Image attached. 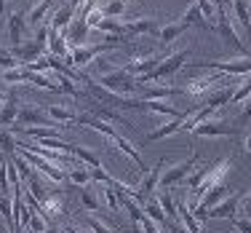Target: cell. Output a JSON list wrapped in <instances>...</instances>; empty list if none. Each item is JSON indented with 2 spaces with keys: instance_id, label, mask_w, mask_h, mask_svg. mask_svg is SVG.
<instances>
[{
  "instance_id": "6da1fadb",
  "label": "cell",
  "mask_w": 251,
  "mask_h": 233,
  "mask_svg": "<svg viewBox=\"0 0 251 233\" xmlns=\"http://www.w3.org/2000/svg\"><path fill=\"white\" fill-rule=\"evenodd\" d=\"M230 169H232V155H222L217 164H211V166H206V169H201V180H198V185L190 190V193H193V199L187 201V209H195V206H198V201H201L211 188H217V185L227 182V175H230Z\"/></svg>"
},
{
  "instance_id": "7a4b0ae2",
  "label": "cell",
  "mask_w": 251,
  "mask_h": 233,
  "mask_svg": "<svg viewBox=\"0 0 251 233\" xmlns=\"http://www.w3.org/2000/svg\"><path fill=\"white\" fill-rule=\"evenodd\" d=\"M230 78H235V75L211 73L206 78H193V81H187L182 86V94H184V97H190V99H195V102H206L208 94H214L217 88H222V86H230V83H232Z\"/></svg>"
},
{
  "instance_id": "3957f363",
  "label": "cell",
  "mask_w": 251,
  "mask_h": 233,
  "mask_svg": "<svg viewBox=\"0 0 251 233\" xmlns=\"http://www.w3.org/2000/svg\"><path fill=\"white\" fill-rule=\"evenodd\" d=\"M126 40H128V35H110L104 43H97V46H73V49H70V59H73L75 67H86V64H91L94 59L99 57V54L121 49Z\"/></svg>"
},
{
  "instance_id": "277c9868",
  "label": "cell",
  "mask_w": 251,
  "mask_h": 233,
  "mask_svg": "<svg viewBox=\"0 0 251 233\" xmlns=\"http://www.w3.org/2000/svg\"><path fill=\"white\" fill-rule=\"evenodd\" d=\"M16 153L22 155V158L27 161L29 166H32L35 172H40V175L46 177V180H51V182H56V185H62L64 180H67V175H64V169L62 166H53L49 164V161L43 158V155H38V153H32L29 147H25V142H16Z\"/></svg>"
},
{
  "instance_id": "5b68a950",
  "label": "cell",
  "mask_w": 251,
  "mask_h": 233,
  "mask_svg": "<svg viewBox=\"0 0 251 233\" xmlns=\"http://www.w3.org/2000/svg\"><path fill=\"white\" fill-rule=\"evenodd\" d=\"M195 67L214 70V73H225V75H251V54L249 57L235 54L232 59H206V62H198Z\"/></svg>"
},
{
  "instance_id": "8992f818",
  "label": "cell",
  "mask_w": 251,
  "mask_h": 233,
  "mask_svg": "<svg viewBox=\"0 0 251 233\" xmlns=\"http://www.w3.org/2000/svg\"><path fill=\"white\" fill-rule=\"evenodd\" d=\"M97 83H99V86H104L107 91H112V94H123V97H128L131 91H136V81H134V75H128L123 67L110 70V73L99 75V78H97Z\"/></svg>"
},
{
  "instance_id": "52a82bcc",
  "label": "cell",
  "mask_w": 251,
  "mask_h": 233,
  "mask_svg": "<svg viewBox=\"0 0 251 233\" xmlns=\"http://www.w3.org/2000/svg\"><path fill=\"white\" fill-rule=\"evenodd\" d=\"M214 27H217V32L222 35V40L227 46H230L235 54H241V57H249V49H246V43H243L241 38H238V32L232 29V22L227 19V11H225V5L219 3L217 5V22H214Z\"/></svg>"
},
{
  "instance_id": "ba28073f",
  "label": "cell",
  "mask_w": 251,
  "mask_h": 233,
  "mask_svg": "<svg viewBox=\"0 0 251 233\" xmlns=\"http://www.w3.org/2000/svg\"><path fill=\"white\" fill-rule=\"evenodd\" d=\"M14 126H51V129H64L62 123H56L49 118V113H43L38 105H19V116H16Z\"/></svg>"
},
{
  "instance_id": "9c48e42d",
  "label": "cell",
  "mask_w": 251,
  "mask_h": 233,
  "mask_svg": "<svg viewBox=\"0 0 251 233\" xmlns=\"http://www.w3.org/2000/svg\"><path fill=\"white\" fill-rule=\"evenodd\" d=\"M198 164H201L198 155H190V158H184V161H182V164L171 166L169 172H163V175H160L158 188H176V185H182V182H184V177H187Z\"/></svg>"
},
{
  "instance_id": "30bf717a",
  "label": "cell",
  "mask_w": 251,
  "mask_h": 233,
  "mask_svg": "<svg viewBox=\"0 0 251 233\" xmlns=\"http://www.w3.org/2000/svg\"><path fill=\"white\" fill-rule=\"evenodd\" d=\"M193 137H235L238 129L230 126L227 121H217V118H206V121H201L198 126L190 131Z\"/></svg>"
},
{
  "instance_id": "8fae6325",
  "label": "cell",
  "mask_w": 251,
  "mask_h": 233,
  "mask_svg": "<svg viewBox=\"0 0 251 233\" xmlns=\"http://www.w3.org/2000/svg\"><path fill=\"white\" fill-rule=\"evenodd\" d=\"M160 54H139V57H131L128 62L123 64V70L128 75H134V78H139V75H147V73H152L155 67H158V62H160Z\"/></svg>"
},
{
  "instance_id": "7c38bea8",
  "label": "cell",
  "mask_w": 251,
  "mask_h": 233,
  "mask_svg": "<svg viewBox=\"0 0 251 233\" xmlns=\"http://www.w3.org/2000/svg\"><path fill=\"white\" fill-rule=\"evenodd\" d=\"M11 54H14L16 59H19L22 64H29L35 62L38 57H43V54H49V43L46 40H29V43H19V46H11Z\"/></svg>"
},
{
  "instance_id": "4fadbf2b",
  "label": "cell",
  "mask_w": 251,
  "mask_h": 233,
  "mask_svg": "<svg viewBox=\"0 0 251 233\" xmlns=\"http://www.w3.org/2000/svg\"><path fill=\"white\" fill-rule=\"evenodd\" d=\"M110 142H112V145H115V147H118V150H121V153H126V155H128L131 161H134V166H136V169H139V175H145V172L150 169V166L145 164V158H142V155H139V150H136V145H131V142L126 140V137L121 134V131H115Z\"/></svg>"
},
{
  "instance_id": "5bb4252c",
  "label": "cell",
  "mask_w": 251,
  "mask_h": 233,
  "mask_svg": "<svg viewBox=\"0 0 251 233\" xmlns=\"http://www.w3.org/2000/svg\"><path fill=\"white\" fill-rule=\"evenodd\" d=\"M193 110H195V107H190V110H184V113H176V116L171 118L169 123H163V126H158V129H155L150 137H147V140H150V142H158V140H166V137H171V134H176V131H182V123H184V118H187Z\"/></svg>"
},
{
  "instance_id": "9a60e30c",
  "label": "cell",
  "mask_w": 251,
  "mask_h": 233,
  "mask_svg": "<svg viewBox=\"0 0 251 233\" xmlns=\"http://www.w3.org/2000/svg\"><path fill=\"white\" fill-rule=\"evenodd\" d=\"M16 116H19V94L8 88V99L0 105V126H14Z\"/></svg>"
},
{
  "instance_id": "2e32d148",
  "label": "cell",
  "mask_w": 251,
  "mask_h": 233,
  "mask_svg": "<svg viewBox=\"0 0 251 233\" xmlns=\"http://www.w3.org/2000/svg\"><path fill=\"white\" fill-rule=\"evenodd\" d=\"M238 201H241V196H235V190H232L227 199H222L219 204H214L211 209H208V217H227V220H232L238 214Z\"/></svg>"
},
{
  "instance_id": "e0dca14e",
  "label": "cell",
  "mask_w": 251,
  "mask_h": 233,
  "mask_svg": "<svg viewBox=\"0 0 251 233\" xmlns=\"http://www.w3.org/2000/svg\"><path fill=\"white\" fill-rule=\"evenodd\" d=\"M126 25V35H158V19L152 16H142V19H134V22H123Z\"/></svg>"
},
{
  "instance_id": "ac0fdd59",
  "label": "cell",
  "mask_w": 251,
  "mask_h": 233,
  "mask_svg": "<svg viewBox=\"0 0 251 233\" xmlns=\"http://www.w3.org/2000/svg\"><path fill=\"white\" fill-rule=\"evenodd\" d=\"M25 32H27V16L22 14V11L8 14V38H11V46H19Z\"/></svg>"
},
{
  "instance_id": "d6986e66",
  "label": "cell",
  "mask_w": 251,
  "mask_h": 233,
  "mask_svg": "<svg viewBox=\"0 0 251 233\" xmlns=\"http://www.w3.org/2000/svg\"><path fill=\"white\" fill-rule=\"evenodd\" d=\"M49 51H51V57H59V59H67L70 57V46H67V40H64V35L59 32V29H51L49 27Z\"/></svg>"
},
{
  "instance_id": "ffe728a7",
  "label": "cell",
  "mask_w": 251,
  "mask_h": 233,
  "mask_svg": "<svg viewBox=\"0 0 251 233\" xmlns=\"http://www.w3.org/2000/svg\"><path fill=\"white\" fill-rule=\"evenodd\" d=\"M230 193H232V188H230L227 182H222V185H217V188H211V190H208V193H206V196H203V199L198 201V206L208 212V209H211L214 204H219V201L227 199Z\"/></svg>"
},
{
  "instance_id": "44dd1931",
  "label": "cell",
  "mask_w": 251,
  "mask_h": 233,
  "mask_svg": "<svg viewBox=\"0 0 251 233\" xmlns=\"http://www.w3.org/2000/svg\"><path fill=\"white\" fill-rule=\"evenodd\" d=\"M142 209H145V214H147L150 220H155V223H158L160 228H166V223H169V220H166V212H163V206L158 204L155 193H152V196H147V199L142 201Z\"/></svg>"
},
{
  "instance_id": "7402d4cb",
  "label": "cell",
  "mask_w": 251,
  "mask_h": 233,
  "mask_svg": "<svg viewBox=\"0 0 251 233\" xmlns=\"http://www.w3.org/2000/svg\"><path fill=\"white\" fill-rule=\"evenodd\" d=\"M176 217H179V223H182L190 233H203V225L195 220V214L187 209V204H184V201H176Z\"/></svg>"
},
{
  "instance_id": "603a6c76",
  "label": "cell",
  "mask_w": 251,
  "mask_h": 233,
  "mask_svg": "<svg viewBox=\"0 0 251 233\" xmlns=\"http://www.w3.org/2000/svg\"><path fill=\"white\" fill-rule=\"evenodd\" d=\"M232 91H235V86H232V83H230V86H222V88H217L214 94H208L203 105L214 107V110H219V107H227V105H230V99H232Z\"/></svg>"
},
{
  "instance_id": "cb8c5ba5",
  "label": "cell",
  "mask_w": 251,
  "mask_h": 233,
  "mask_svg": "<svg viewBox=\"0 0 251 233\" xmlns=\"http://www.w3.org/2000/svg\"><path fill=\"white\" fill-rule=\"evenodd\" d=\"M73 19H75V8H73V5H62V8L53 14V19H51L49 27H51V29H59V32H64Z\"/></svg>"
},
{
  "instance_id": "d4e9b609",
  "label": "cell",
  "mask_w": 251,
  "mask_h": 233,
  "mask_svg": "<svg viewBox=\"0 0 251 233\" xmlns=\"http://www.w3.org/2000/svg\"><path fill=\"white\" fill-rule=\"evenodd\" d=\"M187 29H190V25H187V22H182V19H179V22H171V25L160 27V29H158V38L163 40V43H171V40H176L179 35H182V32H187Z\"/></svg>"
},
{
  "instance_id": "484cf974",
  "label": "cell",
  "mask_w": 251,
  "mask_h": 233,
  "mask_svg": "<svg viewBox=\"0 0 251 233\" xmlns=\"http://www.w3.org/2000/svg\"><path fill=\"white\" fill-rule=\"evenodd\" d=\"M155 199H158L160 206H163L166 217H174L176 220V201H174V196H171V188H158V190H155Z\"/></svg>"
},
{
  "instance_id": "4316f807",
  "label": "cell",
  "mask_w": 251,
  "mask_h": 233,
  "mask_svg": "<svg viewBox=\"0 0 251 233\" xmlns=\"http://www.w3.org/2000/svg\"><path fill=\"white\" fill-rule=\"evenodd\" d=\"M40 209H43V217L49 220V217H59V214H64V199L59 193H53L49 196V199L40 204Z\"/></svg>"
},
{
  "instance_id": "83f0119b",
  "label": "cell",
  "mask_w": 251,
  "mask_h": 233,
  "mask_svg": "<svg viewBox=\"0 0 251 233\" xmlns=\"http://www.w3.org/2000/svg\"><path fill=\"white\" fill-rule=\"evenodd\" d=\"M174 94H182V88L160 86V83H155V86H147L145 88V97H142V99H169V97H174Z\"/></svg>"
},
{
  "instance_id": "f1b7e54d",
  "label": "cell",
  "mask_w": 251,
  "mask_h": 233,
  "mask_svg": "<svg viewBox=\"0 0 251 233\" xmlns=\"http://www.w3.org/2000/svg\"><path fill=\"white\" fill-rule=\"evenodd\" d=\"M46 113H49V118H53L56 123H75L77 121V113L70 110V107H62V105H51Z\"/></svg>"
},
{
  "instance_id": "f546056e",
  "label": "cell",
  "mask_w": 251,
  "mask_h": 233,
  "mask_svg": "<svg viewBox=\"0 0 251 233\" xmlns=\"http://www.w3.org/2000/svg\"><path fill=\"white\" fill-rule=\"evenodd\" d=\"M75 155L77 161H83V164H88L91 169H97V166H101V161H99V155L97 153H91L88 147H80V145H73V150H70Z\"/></svg>"
},
{
  "instance_id": "4dcf8cb0",
  "label": "cell",
  "mask_w": 251,
  "mask_h": 233,
  "mask_svg": "<svg viewBox=\"0 0 251 233\" xmlns=\"http://www.w3.org/2000/svg\"><path fill=\"white\" fill-rule=\"evenodd\" d=\"M94 29H101V32H107V35H126V25L118 19H112V16H104Z\"/></svg>"
},
{
  "instance_id": "1f68e13d",
  "label": "cell",
  "mask_w": 251,
  "mask_h": 233,
  "mask_svg": "<svg viewBox=\"0 0 251 233\" xmlns=\"http://www.w3.org/2000/svg\"><path fill=\"white\" fill-rule=\"evenodd\" d=\"M249 97H251V75H243L241 86L232 91V99H230V102H232V105H243Z\"/></svg>"
},
{
  "instance_id": "d6a6232c",
  "label": "cell",
  "mask_w": 251,
  "mask_h": 233,
  "mask_svg": "<svg viewBox=\"0 0 251 233\" xmlns=\"http://www.w3.org/2000/svg\"><path fill=\"white\" fill-rule=\"evenodd\" d=\"M182 22H187L190 27L193 25H198V27H208V22L203 19V14H201V8L195 3H190V8L184 11V16H182Z\"/></svg>"
},
{
  "instance_id": "836d02e7",
  "label": "cell",
  "mask_w": 251,
  "mask_h": 233,
  "mask_svg": "<svg viewBox=\"0 0 251 233\" xmlns=\"http://www.w3.org/2000/svg\"><path fill=\"white\" fill-rule=\"evenodd\" d=\"M67 180L77 185V188H86L88 182H91V172L88 169H73V172H67Z\"/></svg>"
},
{
  "instance_id": "e575fe53",
  "label": "cell",
  "mask_w": 251,
  "mask_h": 233,
  "mask_svg": "<svg viewBox=\"0 0 251 233\" xmlns=\"http://www.w3.org/2000/svg\"><path fill=\"white\" fill-rule=\"evenodd\" d=\"M0 67H3V70H11V67H22V62H19V59L14 57V54H11V49H3V46H0Z\"/></svg>"
},
{
  "instance_id": "d590c367",
  "label": "cell",
  "mask_w": 251,
  "mask_h": 233,
  "mask_svg": "<svg viewBox=\"0 0 251 233\" xmlns=\"http://www.w3.org/2000/svg\"><path fill=\"white\" fill-rule=\"evenodd\" d=\"M16 150V140L11 137V131H0V155H11Z\"/></svg>"
},
{
  "instance_id": "8d00e7d4",
  "label": "cell",
  "mask_w": 251,
  "mask_h": 233,
  "mask_svg": "<svg viewBox=\"0 0 251 233\" xmlns=\"http://www.w3.org/2000/svg\"><path fill=\"white\" fill-rule=\"evenodd\" d=\"M101 11H104V16H112V19H118V16L126 11V3L123 0H110V3L101 5Z\"/></svg>"
},
{
  "instance_id": "74e56055",
  "label": "cell",
  "mask_w": 251,
  "mask_h": 233,
  "mask_svg": "<svg viewBox=\"0 0 251 233\" xmlns=\"http://www.w3.org/2000/svg\"><path fill=\"white\" fill-rule=\"evenodd\" d=\"M80 201H83V206H86L88 212H99V199H97V193H94L91 188H86L80 193Z\"/></svg>"
},
{
  "instance_id": "f35d334b",
  "label": "cell",
  "mask_w": 251,
  "mask_h": 233,
  "mask_svg": "<svg viewBox=\"0 0 251 233\" xmlns=\"http://www.w3.org/2000/svg\"><path fill=\"white\" fill-rule=\"evenodd\" d=\"M49 225H46V217L40 212H32L29 214V220H27V231H35V233H43Z\"/></svg>"
},
{
  "instance_id": "ab89813d",
  "label": "cell",
  "mask_w": 251,
  "mask_h": 233,
  "mask_svg": "<svg viewBox=\"0 0 251 233\" xmlns=\"http://www.w3.org/2000/svg\"><path fill=\"white\" fill-rule=\"evenodd\" d=\"M101 196H104V204L110 206V212H121V199H118V190L104 188V190H101Z\"/></svg>"
},
{
  "instance_id": "60d3db41",
  "label": "cell",
  "mask_w": 251,
  "mask_h": 233,
  "mask_svg": "<svg viewBox=\"0 0 251 233\" xmlns=\"http://www.w3.org/2000/svg\"><path fill=\"white\" fill-rule=\"evenodd\" d=\"M3 83H25V70L22 67H11V70H3Z\"/></svg>"
},
{
  "instance_id": "b9f144b4",
  "label": "cell",
  "mask_w": 251,
  "mask_h": 233,
  "mask_svg": "<svg viewBox=\"0 0 251 233\" xmlns=\"http://www.w3.org/2000/svg\"><path fill=\"white\" fill-rule=\"evenodd\" d=\"M88 228H91L94 233H115V231H112V228H107V225L101 223L99 217H88Z\"/></svg>"
},
{
  "instance_id": "7bdbcfd3",
  "label": "cell",
  "mask_w": 251,
  "mask_h": 233,
  "mask_svg": "<svg viewBox=\"0 0 251 233\" xmlns=\"http://www.w3.org/2000/svg\"><path fill=\"white\" fill-rule=\"evenodd\" d=\"M238 209L243 212V217H251V190L246 196H241V201H238Z\"/></svg>"
},
{
  "instance_id": "ee69618b",
  "label": "cell",
  "mask_w": 251,
  "mask_h": 233,
  "mask_svg": "<svg viewBox=\"0 0 251 233\" xmlns=\"http://www.w3.org/2000/svg\"><path fill=\"white\" fill-rule=\"evenodd\" d=\"M238 233H251V217H232Z\"/></svg>"
},
{
  "instance_id": "f6af8a7d",
  "label": "cell",
  "mask_w": 251,
  "mask_h": 233,
  "mask_svg": "<svg viewBox=\"0 0 251 233\" xmlns=\"http://www.w3.org/2000/svg\"><path fill=\"white\" fill-rule=\"evenodd\" d=\"M163 231H166V233H190L182 223H179V220H171V223H166V228H163Z\"/></svg>"
},
{
  "instance_id": "bcb514c9",
  "label": "cell",
  "mask_w": 251,
  "mask_h": 233,
  "mask_svg": "<svg viewBox=\"0 0 251 233\" xmlns=\"http://www.w3.org/2000/svg\"><path fill=\"white\" fill-rule=\"evenodd\" d=\"M243 116H246L249 121H251V97L246 99V102H243Z\"/></svg>"
},
{
  "instance_id": "7dc6e473",
  "label": "cell",
  "mask_w": 251,
  "mask_h": 233,
  "mask_svg": "<svg viewBox=\"0 0 251 233\" xmlns=\"http://www.w3.org/2000/svg\"><path fill=\"white\" fill-rule=\"evenodd\" d=\"M243 147H246V150H249V153H251V134H249V137H246V140H243Z\"/></svg>"
},
{
  "instance_id": "c3c4849f",
  "label": "cell",
  "mask_w": 251,
  "mask_h": 233,
  "mask_svg": "<svg viewBox=\"0 0 251 233\" xmlns=\"http://www.w3.org/2000/svg\"><path fill=\"white\" fill-rule=\"evenodd\" d=\"M43 233H62V231H59V228H46Z\"/></svg>"
},
{
  "instance_id": "681fc988",
  "label": "cell",
  "mask_w": 251,
  "mask_h": 233,
  "mask_svg": "<svg viewBox=\"0 0 251 233\" xmlns=\"http://www.w3.org/2000/svg\"><path fill=\"white\" fill-rule=\"evenodd\" d=\"M8 5V0H0V14H3V8Z\"/></svg>"
},
{
  "instance_id": "f907efd6",
  "label": "cell",
  "mask_w": 251,
  "mask_h": 233,
  "mask_svg": "<svg viewBox=\"0 0 251 233\" xmlns=\"http://www.w3.org/2000/svg\"><path fill=\"white\" fill-rule=\"evenodd\" d=\"M0 233H11V231H8V228H3V225H0Z\"/></svg>"
},
{
  "instance_id": "816d5d0a",
  "label": "cell",
  "mask_w": 251,
  "mask_h": 233,
  "mask_svg": "<svg viewBox=\"0 0 251 233\" xmlns=\"http://www.w3.org/2000/svg\"><path fill=\"white\" fill-rule=\"evenodd\" d=\"M134 233H142V228H139V225H136V228H134Z\"/></svg>"
},
{
  "instance_id": "f5cc1de1",
  "label": "cell",
  "mask_w": 251,
  "mask_h": 233,
  "mask_svg": "<svg viewBox=\"0 0 251 233\" xmlns=\"http://www.w3.org/2000/svg\"><path fill=\"white\" fill-rule=\"evenodd\" d=\"M27 233H35V231H27Z\"/></svg>"
},
{
  "instance_id": "db71d44e",
  "label": "cell",
  "mask_w": 251,
  "mask_h": 233,
  "mask_svg": "<svg viewBox=\"0 0 251 233\" xmlns=\"http://www.w3.org/2000/svg\"><path fill=\"white\" fill-rule=\"evenodd\" d=\"M62 233H67V231H62Z\"/></svg>"
},
{
  "instance_id": "11a10c76",
  "label": "cell",
  "mask_w": 251,
  "mask_h": 233,
  "mask_svg": "<svg viewBox=\"0 0 251 233\" xmlns=\"http://www.w3.org/2000/svg\"><path fill=\"white\" fill-rule=\"evenodd\" d=\"M0 158H3V155H0Z\"/></svg>"
},
{
  "instance_id": "9f6ffc18",
  "label": "cell",
  "mask_w": 251,
  "mask_h": 233,
  "mask_svg": "<svg viewBox=\"0 0 251 233\" xmlns=\"http://www.w3.org/2000/svg\"><path fill=\"white\" fill-rule=\"evenodd\" d=\"M123 3H126V0H123Z\"/></svg>"
}]
</instances>
